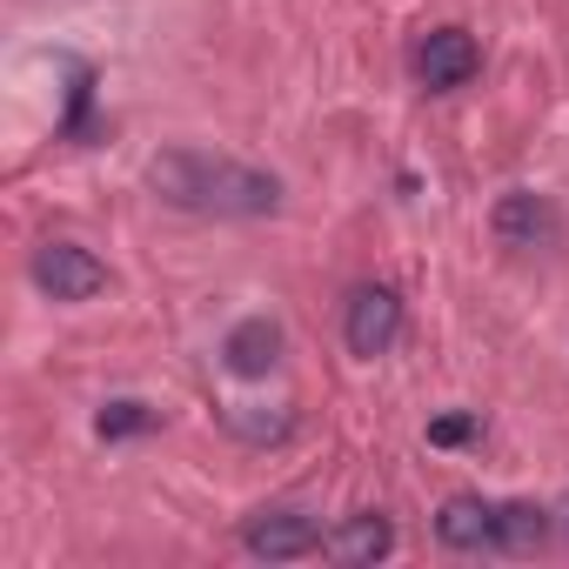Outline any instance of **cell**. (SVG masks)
Here are the masks:
<instances>
[{
	"instance_id": "6da1fadb",
	"label": "cell",
	"mask_w": 569,
	"mask_h": 569,
	"mask_svg": "<svg viewBox=\"0 0 569 569\" xmlns=\"http://www.w3.org/2000/svg\"><path fill=\"white\" fill-rule=\"evenodd\" d=\"M148 188L181 208V214H214V221H254L281 208V181L268 168H248L234 154H208V148H161L148 161Z\"/></svg>"
},
{
	"instance_id": "7a4b0ae2",
	"label": "cell",
	"mask_w": 569,
	"mask_h": 569,
	"mask_svg": "<svg viewBox=\"0 0 569 569\" xmlns=\"http://www.w3.org/2000/svg\"><path fill=\"white\" fill-rule=\"evenodd\" d=\"M329 542V529L309 516V509H289V502H274V509H254L241 522V549L261 556V562H296V556H316Z\"/></svg>"
},
{
	"instance_id": "3957f363",
	"label": "cell",
	"mask_w": 569,
	"mask_h": 569,
	"mask_svg": "<svg viewBox=\"0 0 569 569\" xmlns=\"http://www.w3.org/2000/svg\"><path fill=\"white\" fill-rule=\"evenodd\" d=\"M34 289L54 302H94L108 289V261L88 254L81 241H48V248H34Z\"/></svg>"
},
{
	"instance_id": "277c9868",
	"label": "cell",
	"mask_w": 569,
	"mask_h": 569,
	"mask_svg": "<svg viewBox=\"0 0 569 569\" xmlns=\"http://www.w3.org/2000/svg\"><path fill=\"white\" fill-rule=\"evenodd\" d=\"M342 336H349V356H362V362L389 356L396 336H402V296L382 289V281L356 289V296H349V316H342Z\"/></svg>"
},
{
	"instance_id": "5b68a950",
	"label": "cell",
	"mask_w": 569,
	"mask_h": 569,
	"mask_svg": "<svg viewBox=\"0 0 569 569\" xmlns=\"http://www.w3.org/2000/svg\"><path fill=\"white\" fill-rule=\"evenodd\" d=\"M476 68H482V48H476L469 28H429V34L416 41V81H422L429 94L462 88Z\"/></svg>"
},
{
	"instance_id": "8992f818",
	"label": "cell",
	"mask_w": 569,
	"mask_h": 569,
	"mask_svg": "<svg viewBox=\"0 0 569 569\" xmlns=\"http://www.w3.org/2000/svg\"><path fill=\"white\" fill-rule=\"evenodd\" d=\"M336 562H376V556H389L396 549V522L382 516V509H362V516H342L336 529H329V542H322Z\"/></svg>"
},
{
	"instance_id": "52a82bcc",
	"label": "cell",
	"mask_w": 569,
	"mask_h": 569,
	"mask_svg": "<svg viewBox=\"0 0 569 569\" xmlns=\"http://www.w3.org/2000/svg\"><path fill=\"white\" fill-rule=\"evenodd\" d=\"M221 362H228L234 376H268V369L281 362V322H268V316L234 322L228 342H221Z\"/></svg>"
},
{
	"instance_id": "ba28073f",
	"label": "cell",
	"mask_w": 569,
	"mask_h": 569,
	"mask_svg": "<svg viewBox=\"0 0 569 569\" xmlns=\"http://www.w3.org/2000/svg\"><path fill=\"white\" fill-rule=\"evenodd\" d=\"M436 536L449 549H496V502L482 496H449L442 516H436Z\"/></svg>"
},
{
	"instance_id": "9c48e42d",
	"label": "cell",
	"mask_w": 569,
	"mask_h": 569,
	"mask_svg": "<svg viewBox=\"0 0 569 569\" xmlns=\"http://www.w3.org/2000/svg\"><path fill=\"white\" fill-rule=\"evenodd\" d=\"M496 234L509 241V248H542L549 234H556V214H549V201L542 194H502L496 201Z\"/></svg>"
},
{
	"instance_id": "30bf717a",
	"label": "cell",
	"mask_w": 569,
	"mask_h": 569,
	"mask_svg": "<svg viewBox=\"0 0 569 569\" xmlns=\"http://www.w3.org/2000/svg\"><path fill=\"white\" fill-rule=\"evenodd\" d=\"M549 542V509L542 502H496V549L529 556Z\"/></svg>"
},
{
	"instance_id": "8fae6325",
	"label": "cell",
	"mask_w": 569,
	"mask_h": 569,
	"mask_svg": "<svg viewBox=\"0 0 569 569\" xmlns=\"http://www.w3.org/2000/svg\"><path fill=\"white\" fill-rule=\"evenodd\" d=\"M161 422V409H148V402H108L101 416H94V429L108 436V442H121V436H148Z\"/></svg>"
},
{
	"instance_id": "7c38bea8",
	"label": "cell",
	"mask_w": 569,
	"mask_h": 569,
	"mask_svg": "<svg viewBox=\"0 0 569 569\" xmlns=\"http://www.w3.org/2000/svg\"><path fill=\"white\" fill-rule=\"evenodd\" d=\"M228 429L241 436V442H281L296 429V416L289 409H274V416H254V409H228Z\"/></svg>"
},
{
	"instance_id": "4fadbf2b",
	"label": "cell",
	"mask_w": 569,
	"mask_h": 569,
	"mask_svg": "<svg viewBox=\"0 0 569 569\" xmlns=\"http://www.w3.org/2000/svg\"><path fill=\"white\" fill-rule=\"evenodd\" d=\"M469 436H476V416H442L429 429V442H469Z\"/></svg>"
},
{
	"instance_id": "5bb4252c",
	"label": "cell",
	"mask_w": 569,
	"mask_h": 569,
	"mask_svg": "<svg viewBox=\"0 0 569 569\" xmlns=\"http://www.w3.org/2000/svg\"><path fill=\"white\" fill-rule=\"evenodd\" d=\"M562 529H569V496H562Z\"/></svg>"
}]
</instances>
